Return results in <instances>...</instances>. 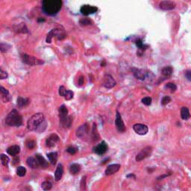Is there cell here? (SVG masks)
I'll return each mask as SVG.
<instances>
[{
    "label": "cell",
    "instance_id": "cell-1",
    "mask_svg": "<svg viewBox=\"0 0 191 191\" xmlns=\"http://www.w3.org/2000/svg\"><path fill=\"white\" fill-rule=\"evenodd\" d=\"M62 7V0H43L42 8L48 15H55Z\"/></svg>",
    "mask_w": 191,
    "mask_h": 191
},
{
    "label": "cell",
    "instance_id": "cell-2",
    "mask_svg": "<svg viewBox=\"0 0 191 191\" xmlns=\"http://www.w3.org/2000/svg\"><path fill=\"white\" fill-rule=\"evenodd\" d=\"M5 123L9 126H20L22 124V116L16 109H13L5 118Z\"/></svg>",
    "mask_w": 191,
    "mask_h": 191
},
{
    "label": "cell",
    "instance_id": "cell-3",
    "mask_svg": "<svg viewBox=\"0 0 191 191\" xmlns=\"http://www.w3.org/2000/svg\"><path fill=\"white\" fill-rule=\"evenodd\" d=\"M44 121V115L43 113H37L31 117L27 122L28 129L30 131H36L38 129L41 123Z\"/></svg>",
    "mask_w": 191,
    "mask_h": 191
},
{
    "label": "cell",
    "instance_id": "cell-4",
    "mask_svg": "<svg viewBox=\"0 0 191 191\" xmlns=\"http://www.w3.org/2000/svg\"><path fill=\"white\" fill-rule=\"evenodd\" d=\"M22 57V60L25 64L30 66H34V65H39L43 64V61H41V60L37 59L35 57L29 55L27 54H22L21 55Z\"/></svg>",
    "mask_w": 191,
    "mask_h": 191
},
{
    "label": "cell",
    "instance_id": "cell-5",
    "mask_svg": "<svg viewBox=\"0 0 191 191\" xmlns=\"http://www.w3.org/2000/svg\"><path fill=\"white\" fill-rule=\"evenodd\" d=\"M152 146H146L145 148H143V149L142 150H141V152H139L138 154L136 155V157H135L136 161L140 162V161H143V160L146 158V157H149V156L152 155Z\"/></svg>",
    "mask_w": 191,
    "mask_h": 191
},
{
    "label": "cell",
    "instance_id": "cell-6",
    "mask_svg": "<svg viewBox=\"0 0 191 191\" xmlns=\"http://www.w3.org/2000/svg\"><path fill=\"white\" fill-rule=\"evenodd\" d=\"M53 37H58V40H63L64 38L66 37V35L63 32H61L60 29H52V30L49 31V34H47V37H46V43H50L51 41H52V38Z\"/></svg>",
    "mask_w": 191,
    "mask_h": 191
},
{
    "label": "cell",
    "instance_id": "cell-7",
    "mask_svg": "<svg viewBox=\"0 0 191 191\" xmlns=\"http://www.w3.org/2000/svg\"><path fill=\"white\" fill-rule=\"evenodd\" d=\"M115 125L117 127V129L120 133H123L125 132V126L124 124L123 120H122L121 114L120 112L117 111V114H116V120H115Z\"/></svg>",
    "mask_w": 191,
    "mask_h": 191
},
{
    "label": "cell",
    "instance_id": "cell-8",
    "mask_svg": "<svg viewBox=\"0 0 191 191\" xmlns=\"http://www.w3.org/2000/svg\"><path fill=\"white\" fill-rule=\"evenodd\" d=\"M133 129L139 135H145L149 132V128L147 125L141 123H137L134 125Z\"/></svg>",
    "mask_w": 191,
    "mask_h": 191
},
{
    "label": "cell",
    "instance_id": "cell-9",
    "mask_svg": "<svg viewBox=\"0 0 191 191\" xmlns=\"http://www.w3.org/2000/svg\"><path fill=\"white\" fill-rule=\"evenodd\" d=\"M117 82L111 75H105L103 79V86L108 89H111L115 87Z\"/></svg>",
    "mask_w": 191,
    "mask_h": 191
},
{
    "label": "cell",
    "instance_id": "cell-10",
    "mask_svg": "<svg viewBox=\"0 0 191 191\" xmlns=\"http://www.w3.org/2000/svg\"><path fill=\"white\" fill-rule=\"evenodd\" d=\"M108 146L106 143H105V141H101V143H100L99 144H98V145L96 146L93 148V152H94L96 154L101 155L105 154V152L108 151Z\"/></svg>",
    "mask_w": 191,
    "mask_h": 191
},
{
    "label": "cell",
    "instance_id": "cell-11",
    "mask_svg": "<svg viewBox=\"0 0 191 191\" xmlns=\"http://www.w3.org/2000/svg\"><path fill=\"white\" fill-rule=\"evenodd\" d=\"M160 8L164 10H171L176 8V3L170 0H164L159 4Z\"/></svg>",
    "mask_w": 191,
    "mask_h": 191
},
{
    "label": "cell",
    "instance_id": "cell-12",
    "mask_svg": "<svg viewBox=\"0 0 191 191\" xmlns=\"http://www.w3.org/2000/svg\"><path fill=\"white\" fill-rule=\"evenodd\" d=\"M89 133V126L87 123L84 124L81 126H80L77 131H76V136L79 138H83L87 135Z\"/></svg>",
    "mask_w": 191,
    "mask_h": 191
},
{
    "label": "cell",
    "instance_id": "cell-13",
    "mask_svg": "<svg viewBox=\"0 0 191 191\" xmlns=\"http://www.w3.org/2000/svg\"><path fill=\"white\" fill-rule=\"evenodd\" d=\"M59 141V137L57 134H52L51 135H49V137H47L46 141V146L49 148H52L54 147L56 145V143Z\"/></svg>",
    "mask_w": 191,
    "mask_h": 191
},
{
    "label": "cell",
    "instance_id": "cell-14",
    "mask_svg": "<svg viewBox=\"0 0 191 191\" xmlns=\"http://www.w3.org/2000/svg\"><path fill=\"white\" fill-rule=\"evenodd\" d=\"M97 10H98V8H97V7L91 6V5H83V6L81 8V14H84V15L85 16L94 14V13H96Z\"/></svg>",
    "mask_w": 191,
    "mask_h": 191
},
{
    "label": "cell",
    "instance_id": "cell-15",
    "mask_svg": "<svg viewBox=\"0 0 191 191\" xmlns=\"http://www.w3.org/2000/svg\"><path fill=\"white\" fill-rule=\"evenodd\" d=\"M120 169V165L117 164H111L105 169V175L106 176H111V175H113L114 173H117Z\"/></svg>",
    "mask_w": 191,
    "mask_h": 191
},
{
    "label": "cell",
    "instance_id": "cell-16",
    "mask_svg": "<svg viewBox=\"0 0 191 191\" xmlns=\"http://www.w3.org/2000/svg\"><path fill=\"white\" fill-rule=\"evenodd\" d=\"M1 99L3 102H8V101H10L11 99V97L10 96V93H9L8 90H6L5 88H4L3 87H1Z\"/></svg>",
    "mask_w": 191,
    "mask_h": 191
},
{
    "label": "cell",
    "instance_id": "cell-17",
    "mask_svg": "<svg viewBox=\"0 0 191 191\" xmlns=\"http://www.w3.org/2000/svg\"><path fill=\"white\" fill-rule=\"evenodd\" d=\"M63 174H64V167L61 164H59L57 167V169L55 173V180L56 181H58L61 179Z\"/></svg>",
    "mask_w": 191,
    "mask_h": 191
},
{
    "label": "cell",
    "instance_id": "cell-18",
    "mask_svg": "<svg viewBox=\"0 0 191 191\" xmlns=\"http://www.w3.org/2000/svg\"><path fill=\"white\" fill-rule=\"evenodd\" d=\"M60 123H61V125L65 129H68L69 127L72 125V123H73V118L70 116H67L66 118L62 119V120H60Z\"/></svg>",
    "mask_w": 191,
    "mask_h": 191
},
{
    "label": "cell",
    "instance_id": "cell-19",
    "mask_svg": "<svg viewBox=\"0 0 191 191\" xmlns=\"http://www.w3.org/2000/svg\"><path fill=\"white\" fill-rule=\"evenodd\" d=\"M20 152V146L18 145H14L11 146L10 147L8 148L7 149V153L10 155L12 156H15L17 155H18Z\"/></svg>",
    "mask_w": 191,
    "mask_h": 191
},
{
    "label": "cell",
    "instance_id": "cell-20",
    "mask_svg": "<svg viewBox=\"0 0 191 191\" xmlns=\"http://www.w3.org/2000/svg\"><path fill=\"white\" fill-rule=\"evenodd\" d=\"M35 157L37 159V162H38V164H39V166H41V167L43 168H46L48 167L49 166V164H48L47 161H46V159L44 158L42 155L39 154L35 155Z\"/></svg>",
    "mask_w": 191,
    "mask_h": 191
},
{
    "label": "cell",
    "instance_id": "cell-21",
    "mask_svg": "<svg viewBox=\"0 0 191 191\" xmlns=\"http://www.w3.org/2000/svg\"><path fill=\"white\" fill-rule=\"evenodd\" d=\"M26 162H27L28 166H29V167L32 168V169H36V168L39 167V164H38V162H37L36 157H29L27 158Z\"/></svg>",
    "mask_w": 191,
    "mask_h": 191
},
{
    "label": "cell",
    "instance_id": "cell-22",
    "mask_svg": "<svg viewBox=\"0 0 191 191\" xmlns=\"http://www.w3.org/2000/svg\"><path fill=\"white\" fill-rule=\"evenodd\" d=\"M134 75L136 78L143 81V80H145L146 78L147 73L143 70V69H136L135 71L134 72Z\"/></svg>",
    "mask_w": 191,
    "mask_h": 191
},
{
    "label": "cell",
    "instance_id": "cell-23",
    "mask_svg": "<svg viewBox=\"0 0 191 191\" xmlns=\"http://www.w3.org/2000/svg\"><path fill=\"white\" fill-rule=\"evenodd\" d=\"M59 117L60 120H62V119L66 118L68 115V109L66 107V105H62L61 107L59 108Z\"/></svg>",
    "mask_w": 191,
    "mask_h": 191
},
{
    "label": "cell",
    "instance_id": "cell-24",
    "mask_svg": "<svg viewBox=\"0 0 191 191\" xmlns=\"http://www.w3.org/2000/svg\"><path fill=\"white\" fill-rule=\"evenodd\" d=\"M58 153L55 152H50L49 154H47V157L49 158V161L52 165H55L57 161H58Z\"/></svg>",
    "mask_w": 191,
    "mask_h": 191
},
{
    "label": "cell",
    "instance_id": "cell-25",
    "mask_svg": "<svg viewBox=\"0 0 191 191\" xmlns=\"http://www.w3.org/2000/svg\"><path fill=\"white\" fill-rule=\"evenodd\" d=\"M181 117L182 120H188V119L190 117V111L188 110V108L186 107H182L181 109Z\"/></svg>",
    "mask_w": 191,
    "mask_h": 191
},
{
    "label": "cell",
    "instance_id": "cell-26",
    "mask_svg": "<svg viewBox=\"0 0 191 191\" xmlns=\"http://www.w3.org/2000/svg\"><path fill=\"white\" fill-rule=\"evenodd\" d=\"M81 170V166L78 164H73L69 167V173L73 175H76Z\"/></svg>",
    "mask_w": 191,
    "mask_h": 191
},
{
    "label": "cell",
    "instance_id": "cell-27",
    "mask_svg": "<svg viewBox=\"0 0 191 191\" xmlns=\"http://www.w3.org/2000/svg\"><path fill=\"white\" fill-rule=\"evenodd\" d=\"M29 103V99H25L22 97H20L17 99V105L20 108H23V107L26 106Z\"/></svg>",
    "mask_w": 191,
    "mask_h": 191
},
{
    "label": "cell",
    "instance_id": "cell-28",
    "mask_svg": "<svg viewBox=\"0 0 191 191\" xmlns=\"http://www.w3.org/2000/svg\"><path fill=\"white\" fill-rule=\"evenodd\" d=\"M173 67L172 66H165L162 69V74L166 77H169L173 74Z\"/></svg>",
    "mask_w": 191,
    "mask_h": 191
},
{
    "label": "cell",
    "instance_id": "cell-29",
    "mask_svg": "<svg viewBox=\"0 0 191 191\" xmlns=\"http://www.w3.org/2000/svg\"><path fill=\"white\" fill-rule=\"evenodd\" d=\"M92 139L93 141H97L99 139V135L98 132H97V125L93 124V129H92Z\"/></svg>",
    "mask_w": 191,
    "mask_h": 191
},
{
    "label": "cell",
    "instance_id": "cell-30",
    "mask_svg": "<svg viewBox=\"0 0 191 191\" xmlns=\"http://www.w3.org/2000/svg\"><path fill=\"white\" fill-rule=\"evenodd\" d=\"M41 188H43V190H51L52 188V183H51L50 181H45L41 184Z\"/></svg>",
    "mask_w": 191,
    "mask_h": 191
},
{
    "label": "cell",
    "instance_id": "cell-31",
    "mask_svg": "<svg viewBox=\"0 0 191 191\" xmlns=\"http://www.w3.org/2000/svg\"><path fill=\"white\" fill-rule=\"evenodd\" d=\"M1 161H2V164L3 166L8 167L9 164V161H10V158L8 157V156H7L5 154L1 155Z\"/></svg>",
    "mask_w": 191,
    "mask_h": 191
},
{
    "label": "cell",
    "instance_id": "cell-32",
    "mask_svg": "<svg viewBox=\"0 0 191 191\" xmlns=\"http://www.w3.org/2000/svg\"><path fill=\"white\" fill-rule=\"evenodd\" d=\"M26 169L24 167H19L17 169V174L20 177H23L26 174Z\"/></svg>",
    "mask_w": 191,
    "mask_h": 191
},
{
    "label": "cell",
    "instance_id": "cell-33",
    "mask_svg": "<svg viewBox=\"0 0 191 191\" xmlns=\"http://www.w3.org/2000/svg\"><path fill=\"white\" fill-rule=\"evenodd\" d=\"M135 43L137 46V47H138L140 49H141V50H144V49H146V47H147V46H145V45H144L143 43V41L141 39L137 40Z\"/></svg>",
    "mask_w": 191,
    "mask_h": 191
},
{
    "label": "cell",
    "instance_id": "cell-34",
    "mask_svg": "<svg viewBox=\"0 0 191 191\" xmlns=\"http://www.w3.org/2000/svg\"><path fill=\"white\" fill-rule=\"evenodd\" d=\"M26 146L28 149H33L35 148L36 146V142L34 140H29L26 142Z\"/></svg>",
    "mask_w": 191,
    "mask_h": 191
},
{
    "label": "cell",
    "instance_id": "cell-35",
    "mask_svg": "<svg viewBox=\"0 0 191 191\" xmlns=\"http://www.w3.org/2000/svg\"><path fill=\"white\" fill-rule=\"evenodd\" d=\"M10 48V46H9L8 44H5V43H1V46H0V49H1L2 53L7 52Z\"/></svg>",
    "mask_w": 191,
    "mask_h": 191
},
{
    "label": "cell",
    "instance_id": "cell-36",
    "mask_svg": "<svg viewBox=\"0 0 191 191\" xmlns=\"http://www.w3.org/2000/svg\"><path fill=\"white\" fill-rule=\"evenodd\" d=\"M152 99L151 97H144L143 99H142V102L145 105H147V106H149V105H150L151 104H152Z\"/></svg>",
    "mask_w": 191,
    "mask_h": 191
},
{
    "label": "cell",
    "instance_id": "cell-37",
    "mask_svg": "<svg viewBox=\"0 0 191 191\" xmlns=\"http://www.w3.org/2000/svg\"><path fill=\"white\" fill-rule=\"evenodd\" d=\"M165 87H166L167 88H168V89H169V90H171V91L172 92L176 91V89H177V87H176V85H175L174 83H172V82L167 83V85H166V86Z\"/></svg>",
    "mask_w": 191,
    "mask_h": 191
},
{
    "label": "cell",
    "instance_id": "cell-38",
    "mask_svg": "<svg viewBox=\"0 0 191 191\" xmlns=\"http://www.w3.org/2000/svg\"><path fill=\"white\" fill-rule=\"evenodd\" d=\"M73 96H74V93H73V91L71 90H68L66 91V94L64 96V98L66 100H70L73 98Z\"/></svg>",
    "mask_w": 191,
    "mask_h": 191
},
{
    "label": "cell",
    "instance_id": "cell-39",
    "mask_svg": "<svg viewBox=\"0 0 191 191\" xmlns=\"http://www.w3.org/2000/svg\"><path fill=\"white\" fill-rule=\"evenodd\" d=\"M86 176H83L81 181V190H86Z\"/></svg>",
    "mask_w": 191,
    "mask_h": 191
},
{
    "label": "cell",
    "instance_id": "cell-40",
    "mask_svg": "<svg viewBox=\"0 0 191 191\" xmlns=\"http://www.w3.org/2000/svg\"><path fill=\"white\" fill-rule=\"evenodd\" d=\"M170 101H171L170 97L166 96V97H163L162 100H161V104H162L163 105H167V104H169Z\"/></svg>",
    "mask_w": 191,
    "mask_h": 191
},
{
    "label": "cell",
    "instance_id": "cell-41",
    "mask_svg": "<svg viewBox=\"0 0 191 191\" xmlns=\"http://www.w3.org/2000/svg\"><path fill=\"white\" fill-rule=\"evenodd\" d=\"M66 91H67V90H66V87H65L64 86H61L59 87V95L61 96V97H64Z\"/></svg>",
    "mask_w": 191,
    "mask_h": 191
},
{
    "label": "cell",
    "instance_id": "cell-42",
    "mask_svg": "<svg viewBox=\"0 0 191 191\" xmlns=\"http://www.w3.org/2000/svg\"><path fill=\"white\" fill-rule=\"evenodd\" d=\"M66 152H67L69 154L73 155H75L76 153V152H77V149L73 147V146H69V147H68L67 149H66Z\"/></svg>",
    "mask_w": 191,
    "mask_h": 191
},
{
    "label": "cell",
    "instance_id": "cell-43",
    "mask_svg": "<svg viewBox=\"0 0 191 191\" xmlns=\"http://www.w3.org/2000/svg\"><path fill=\"white\" fill-rule=\"evenodd\" d=\"M90 23H92V22H91V20H89V19L85 18V19H82V20H80V24H81V25H90Z\"/></svg>",
    "mask_w": 191,
    "mask_h": 191
},
{
    "label": "cell",
    "instance_id": "cell-44",
    "mask_svg": "<svg viewBox=\"0 0 191 191\" xmlns=\"http://www.w3.org/2000/svg\"><path fill=\"white\" fill-rule=\"evenodd\" d=\"M8 75L5 71H4L3 69H0V77H1V79H5V78H7Z\"/></svg>",
    "mask_w": 191,
    "mask_h": 191
},
{
    "label": "cell",
    "instance_id": "cell-45",
    "mask_svg": "<svg viewBox=\"0 0 191 191\" xmlns=\"http://www.w3.org/2000/svg\"><path fill=\"white\" fill-rule=\"evenodd\" d=\"M185 77L189 81H191V70H188L185 73Z\"/></svg>",
    "mask_w": 191,
    "mask_h": 191
},
{
    "label": "cell",
    "instance_id": "cell-46",
    "mask_svg": "<svg viewBox=\"0 0 191 191\" xmlns=\"http://www.w3.org/2000/svg\"><path fill=\"white\" fill-rule=\"evenodd\" d=\"M78 84L79 85H82L84 84V77L83 76H81L78 79Z\"/></svg>",
    "mask_w": 191,
    "mask_h": 191
},
{
    "label": "cell",
    "instance_id": "cell-47",
    "mask_svg": "<svg viewBox=\"0 0 191 191\" xmlns=\"http://www.w3.org/2000/svg\"><path fill=\"white\" fill-rule=\"evenodd\" d=\"M129 177H133L134 178H135V176H134V175H133V174H130V175H128V176H127V178H129Z\"/></svg>",
    "mask_w": 191,
    "mask_h": 191
}]
</instances>
